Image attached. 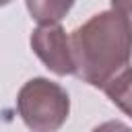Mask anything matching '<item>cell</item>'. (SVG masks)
Instances as JSON below:
<instances>
[{
    "label": "cell",
    "instance_id": "obj_2",
    "mask_svg": "<svg viewBox=\"0 0 132 132\" xmlns=\"http://www.w3.org/2000/svg\"><path fill=\"white\" fill-rule=\"evenodd\" d=\"M16 109L31 132H58L68 120L70 97L58 82L37 76L21 87Z\"/></svg>",
    "mask_w": 132,
    "mask_h": 132
},
{
    "label": "cell",
    "instance_id": "obj_3",
    "mask_svg": "<svg viewBox=\"0 0 132 132\" xmlns=\"http://www.w3.org/2000/svg\"><path fill=\"white\" fill-rule=\"evenodd\" d=\"M31 47L37 58L56 74L66 76L74 74L72 52H70V35L64 31L60 23L56 25H39L31 33Z\"/></svg>",
    "mask_w": 132,
    "mask_h": 132
},
{
    "label": "cell",
    "instance_id": "obj_7",
    "mask_svg": "<svg viewBox=\"0 0 132 132\" xmlns=\"http://www.w3.org/2000/svg\"><path fill=\"white\" fill-rule=\"evenodd\" d=\"M111 8L120 10V12L132 23V2H111Z\"/></svg>",
    "mask_w": 132,
    "mask_h": 132
},
{
    "label": "cell",
    "instance_id": "obj_1",
    "mask_svg": "<svg viewBox=\"0 0 132 132\" xmlns=\"http://www.w3.org/2000/svg\"><path fill=\"white\" fill-rule=\"evenodd\" d=\"M70 52L74 74L95 89H105L130 64L132 23L109 6L70 33Z\"/></svg>",
    "mask_w": 132,
    "mask_h": 132
},
{
    "label": "cell",
    "instance_id": "obj_6",
    "mask_svg": "<svg viewBox=\"0 0 132 132\" xmlns=\"http://www.w3.org/2000/svg\"><path fill=\"white\" fill-rule=\"evenodd\" d=\"M93 132H132L130 126H126L124 122H118V120H109V122H103L99 126L93 128Z\"/></svg>",
    "mask_w": 132,
    "mask_h": 132
},
{
    "label": "cell",
    "instance_id": "obj_4",
    "mask_svg": "<svg viewBox=\"0 0 132 132\" xmlns=\"http://www.w3.org/2000/svg\"><path fill=\"white\" fill-rule=\"evenodd\" d=\"M103 91L113 105H118L128 118H132V68L120 72Z\"/></svg>",
    "mask_w": 132,
    "mask_h": 132
},
{
    "label": "cell",
    "instance_id": "obj_5",
    "mask_svg": "<svg viewBox=\"0 0 132 132\" xmlns=\"http://www.w3.org/2000/svg\"><path fill=\"white\" fill-rule=\"evenodd\" d=\"M70 8H72V2H37V0L27 2V10L31 12V19H35L39 25L60 23Z\"/></svg>",
    "mask_w": 132,
    "mask_h": 132
}]
</instances>
